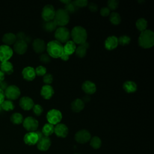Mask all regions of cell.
<instances>
[{
    "instance_id": "14",
    "label": "cell",
    "mask_w": 154,
    "mask_h": 154,
    "mask_svg": "<svg viewBox=\"0 0 154 154\" xmlns=\"http://www.w3.org/2000/svg\"><path fill=\"white\" fill-rule=\"evenodd\" d=\"M32 48L37 54L43 53L46 50V45L43 40L37 38H35L32 42Z\"/></svg>"
},
{
    "instance_id": "17",
    "label": "cell",
    "mask_w": 154,
    "mask_h": 154,
    "mask_svg": "<svg viewBox=\"0 0 154 154\" xmlns=\"http://www.w3.org/2000/svg\"><path fill=\"white\" fill-rule=\"evenodd\" d=\"M119 45L118 38L114 35L108 37L105 41L104 46L106 49L111 51L117 47Z\"/></svg>"
},
{
    "instance_id": "44",
    "label": "cell",
    "mask_w": 154,
    "mask_h": 154,
    "mask_svg": "<svg viewBox=\"0 0 154 154\" xmlns=\"http://www.w3.org/2000/svg\"><path fill=\"white\" fill-rule=\"evenodd\" d=\"M100 13L101 16L103 17H106L110 14V10L108 7H103L100 9Z\"/></svg>"
},
{
    "instance_id": "36",
    "label": "cell",
    "mask_w": 154,
    "mask_h": 154,
    "mask_svg": "<svg viewBox=\"0 0 154 154\" xmlns=\"http://www.w3.org/2000/svg\"><path fill=\"white\" fill-rule=\"evenodd\" d=\"M131 42V38L128 36V35H122L120 36L119 38H118V43L119 44L122 45V46H125V45H128Z\"/></svg>"
},
{
    "instance_id": "1",
    "label": "cell",
    "mask_w": 154,
    "mask_h": 154,
    "mask_svg": "<svg viewBox=\"0 0 154 154\" xmlns=\"http://www.w3.org/2000/svg\"><path fill=\"white\" fill-rule=\"evenodd\" d=\"M140 46L144 49L152 48L154 45V33L150 29H146L141 32L138 39Z\"/></svg>"
},
{
    "instance_id": "49",
    "label": "cell",
    "mask_w": 154,
    "mask_h": 154,
    "mask_svg": "<svg viewBox=\"0 0 154 154\" xmlns=\"http://www.w3.org/2000/svg\"><path fill=\"white\" fill-rule=\"evenodd\" d=\"M4 77H5V74L0 70V82L4 81Z\"/></svg>"
},
{
    "instance_id": "4",
    "label": "cell",
    "mask_w": 154,
    "mask_h": 154,
    "mask_svg": "<svg viewBox=\"0 0 154 154\" xmlns=\"http://www.w3.org/2000/svg\"><path fill=\"white\" fill-rule=\"evenodd\" d=\"M69 14L64 9L60 8L55 11L54 21L57 26H60V27L64 26L69 23Z\"/></svg>"
},
{
    "instance_id": "40",
    "label": "cell",
    "mask_w": 154,
    "mask_h": 154,
    "mask_svg": "<svg viewBox=\"0 0 154 154\" xmlns=\"http://www.w3.org/2000/svg\"><path fill=\"white\" fill-rule=\"evenodd\" d=\"M77 9V8L75 6V5L73 4L72 1L68 4H66L65 5V8L64 10L68 13H74L76 10Z\"/></svg>"
},
{
    "instance_id": "10",
    "label": "cell",
    "mask_w": 154,
    "mask_h": 154,
    "mask_svg": "<svg viewBox=\"0 0 154 154\" xmlns=\"http://www.w3.org/2000/svg\"><path fill=\"white\" fill-rule=\"evenodd\" d=\"M13 54V49L8 45H0V62L8 61Z\"/></svg>"
},
{
    "instance_id": "23",
    "label": "cell",
    "mask_w": 154,
    "mask_h": 154,
    "mask_svg": "<svg viewBox=\"0 0 154 154\" xmlns=\"http://www.w3.org/2000/svg\"><path fill=\"white\" fill-rule=\"evenodd\" d=\"M84 102L82 99H76L74 100L70 105L72 110L75 112H79L81 111L84 108Z\"/></svg>"
},
{
    "instance_id": "28",
    "label": "cell",
    "mask_w": 154,
    "mask_h": 154,
    "mask_svg": "<svg viewBox=\"0 0 154 154\" xmlns=\"http://www.w3.org/2000/svg\"><path fill=\"white\" fill-rule=\"evenodd\" d=\"M42 132L43 133L44 136L49 137V136H50L54 132V126L49 123H46L42 128Z\"/></svg>"
},
{
    "instance_id": "13",
    "label": "cell",
    "mask_w": 154,
    "mask_h": 154,
    "mask_svg": "<svg viewBox=\"0 0 154 154\" xmlns=\"http://www.w3.org/2000/svg\"><path fill=\"white\" fill-rule=\"evenodd\" d=\"M51 145V141L48 137L43 136L37 143V147L41 151H46Z\"/></svg>"
},
{
    "instance_id": "11",
    "label": "cell",
    "mask_w": 154,
    "mask_h": 154,
    "mask_svg": "<svg viewBox=\"0 0 154 154\" xmlns=\"http://www.w3.org/2000/svg\"><path fill=\"white\" fill-rule=\"evenodd\" d=\"M91 139V134L87 130L81 129L78 131L75 135V140L80 144L87 143Z\"/></svg>"
},
{
    "instance_id": "15",
    "label": "cell",
    "mask_w": 154,
    "mask_h": 154,
    "mask_svg": "<svg viewBox=\"0 0 154 154\" xmlns=\"http://www.w3.org/2000/svg\"><path fill=\"white\" fill-rule=\"evenodd\" d=\"M23 141L26 144L32 146L37 144V141H38V137L35 131L29 132L25 135L23 137Z\"/></svg>"
},
{
    "instance_id": "20",
    "label": "cell",
    "mask_w": 154,
    "mask_h": 154,
    "mask_svg": "<svg viewBox=\"0 0 154 154\" xmlns=\"http://www.w3.org/2000/svg\"><path fill=\"white\" fill-rule=\"evenodd\" d=\"M82 90L87 94H92L96 91V86L94 83L90 81L84 82L82 85Z\"/></svg>"
},
{
    "instance_id": "29",
    "label": "cell",
    "mask_w": 154,
    "mask_h": 154,
    "mask_svg": "<svg viewBox=\"0 0 154 154\" xmlns=\"http://www.w3.org/2000/svg\"><path fill=\"white\" fill-rule=\"evenodd\" d=\"M136 27L138 30L140 31L141 32L144 31V30L147 29V22L144 18H140L136 22Z\"/></svg>"
},
{
    "instance_id": "43",
    "label": "cell",
    "mask_w": 154,
    "mask_h": 154,
    "mask_svg": "<svg viewBox=\"0 0 154 154\" xmlns=\"http://www.w3.org/2000/svg\"><path fill=\"white\" fill-rule=\"evenodd\" d=\"M40 60L45 64H48L51 61V57L47 54H42L40 57Z\"/></svg>"
},
{
    "instance_id": "37",
    "label": "cell",
    "mask_w": 154,
    "mask_h": 154,
    "mask_svg": "<svg viewBox=\"0 0 154 154\" xmlns=\"http://www.w3.org/2000/svg\"><path fill=\"white\" fill-rule=\"evenodd\" d=\"M32 109L34 114L37 116H40L43 111V109L42 106L39 104L34 105Z\"/></svg>"
},
{
    "instance_id": "38",
    "label": "cell",
    "mask_w": 154,
    "mask_h": 154,
    "mask_svg": "<svg viewBox=\"0 0 154 154\" xmlns=\"http://www.w3.org/2000/svg\"><path fill=\"white\" fill-rule=\"evenodd\" d=\"M72 2L77 8L84 7L88 5V1L87 0H76L72 1Z\"/></svg>"
},
{
    "instance_id": "9",
    "label": "cell",
    "mask_w": 154,
    "mask_h": 154,
    "mask_svg": "<svg viewBox=\"0 0 154 154\" xmlns=\"http://www.w3.org/2000/svg\"><path fill=\"white\" fill-rule=\"evenodd\" d=\"M24 128L29 132H34L38 126V122L32 117H27L23 121Z\"/></svg>"
},
{
    "instance_id": "54",
    "label": "cell",
    "mask_w": 154,
    "mask_h": 154,
    "mask_svg": "<svg viewBox=\"0 0 154 154\" xmlns=\"http://www.w3.org/2000/svg\"><path fill=\"white\" fill-rule=\"evenodd\" d=\"M0 63H1V62H0ZM0 64H1V63H0Z\"/></svg>"
},
{
    "instance_id": "25",
    "label": "cell",
    "mask_w": 154,
    "mask_h": 154,
    "mask_svg": "<svg viewBox=\"0 0 154 154\" xmlns=\"http://www.w3.org/2000/svg\"><path fill=\"white\" fill-rule=\"evenodd\" d=\"M76 48V44L72 40H69L63 46V52L70 56L75 52Z\"/></svg>"
},
{
    "instance_id": "22",
    "label": "cell",
    "mask_w": 154,
    "mask_h": 154,
    "mask_svg": "<svg viewBox=\"0 0 154 154\" xmlns=\"http://www.w3.org/2000/svg\"><path fill=\"white\" fill-rule=\"evenodd\" d=\"M89 47V44L87 42L84 43L79 45L75 49V54L79 58H83L87 54V49Z\"/></svg>"
},
{
    "instance_id": "26",
    "label": "cell",
    "mask_w": 154,
    "mask_h": 154,
    "mask_svg": "<svg viewBox=\"0 0 154 154\" xmlns=\"http://www.w3.org/2000/svg\"><path fill=\"white\" fill-rule=\"evenodd\" d=\"M123 88L124 90L128 93H134L137 91V85L136 83L132 81H127L123 83Z\"/></svg>"
},
{
    "instance_id": "16",
    "label": "cell",
    "mask_w": 154,
    "mask_h": 154,
    "mask_svg": "<svg viewBox=\"0 0 154 154\" xmlns=\"http://www.w3.org/2000/svg\"><path fill=\"white\" fill-rule=\"evenodd\" d=\"M19 105L23 109L28 111L32 108L34 103L31 98L28 96H23L19 100Z\"/></svg>"
},
{
    "instance_id": "33",
    "label": "cell",
    "mask_w": 154,
    "mask_h": 154,
    "mask_svg": "<svg viewBox=\"0 0 154 154\" xmlns=\"http://www.w3.org/2000/svg\"><path fill=\"white\" fill-rule=\"evenodd\" d=\"M109 21L113 25H119L121 22V17L118 13L112 12L109 15Z\"/></svg>"
},
{
    "instance_id": "30",
    "label": "cell",
    "mask_w": 154,
    "mask_h": 154,
    "mask_svg": "<svg viewBox=\"0 0 154 154\" xmlns=\"http://www.w3.org/2000/svg\"><path fill=\"white\" fill-rule=\"evenodd\" d=\"M57 26V25L54 21V20L48 22H45L43 24V29L47 32H52L56 30Z\"/></svg>"
},
{
    "instance_id": "50",
    "label": "cell",
    "mask_w": 154,
    "mask_h": 154,
    "mask_svg": "<svg viewBox=\"0 0 154 154\" xmlns=\"http://www.w3.org/2000/svg\"><path fill=\"white\" fill-rule=\"evenodd\" d=\"M62 3H63V4H64L65 5H66V4H69V3H70L71 2H72V1H70V0H65V1H60Z\"/></svg>"
},
{
    "instance_id": "6",
    "label": "cell",
    "mask_w": 154,
    "mask_h": 154,
    "mask_svg": "<svg viewBox=\"0 0 154 154\" xmlns=\"http://www.w3.org/2000/svg\"><path fill=\"white\" fill-rule=\"evenodd\" d=\"M46 119L49 123L56 125L61 122L62 119V114L58 109H51L46 114Z\"/></svg>"
},
{
    "instance_id": "31",
    "label": "cell",
    "mask_w": 154,
    "mask_h": 154,
    "mask_svg": "<svg viewBox=\"0 0 154 154\" xmlns=\"http://www.w3.org/2000/svg\"><path fill=\"white\" fill-rule=\"evenodd\" d=\"M10 120L14 124L19 125L23 122V118L20 113L14 112L11 116Z\"/></svg>"
},
{
    "instance_id": "34",
    "label": "cell",
    "mask_w": 154,
    "mask_h": 154,
    "mask_svg": "<svg viewBox=\"0 0 154 154\" xmlns=\"http://www.w3.org/2000/svg\"><path fill=\"white\" fill-rule=\"evenodd\" d=\"M2 109L6 111H11L14 108V105L13 102L10 100H4L1 104Z\"/></svg>"
},
{
    "instance_id": "24",
    "label": "cell",
    "mask_w": 154,
    "mask_h": 154,
    "mask_svg": "<svg viewBox=\"0 0 154 154\" xmlns=\"http://www.w3.org/2000/svg\"><path fill=\"white\" fill-rule=\"evenodd\" d=\"M2 40L5 43L4 45L9 46L14 44L17 40V38L14 34L12 32H7L4 34L2 38Z\"/></svg>"
},
{
    "instance_id": "47",
    "label": "cell",
    "mask_w": 154,
    "mask_h": 154,
    "mask_svg": "<svg viewBox=\"0 0 154 154\" xmlns=\"http://www.w3.org/2000/svg\"><path fill=\"white\" fill-rule=\"evenodd\" d=\"M7 87H8L7 84L4 81H3L2 82H0V88L1 90H2L3 91H4Z\"/></svg>"
},
{
    "instance_id": "3",
    "label": "cell",
    "mask_w": 154,
    "mask_h": 154,
    "mask_svg": "<svg viewBox=\"0 0 154 154\" xmlns=\"http://www.w3.org/2000/svg\"><path fill=\"white\" fill-rule=\"evenodd\" d=\"M50 57L54 58H60L63 54V46L59 42L55 40L50 41L46 45V48Z\"/></svg>"
},
{
    "instance_id": "42",
    "label": "cell",
    "mask_w": 154,
    "mask_h": 154,
    "mask_svg": "<svg viewBox=\"0 0 154 154\" xmlns=\"http://www.w3.org/2000/svg\"><path fill=\"white\" fill-rule=\"evenodd\" d=\"M43 82L46 85H49L51 84L53 81V76L50 73H46L43 76Z\"/></svg>"
},
{
    "instance_id": "52",
    "label": "cell",
    "mask_w": 154,
    "mask_h": 154,
    "mask_svg": "<svg viewBox=\"0 0 154 154\" xmlns=\"http://www.w3.org/2000/svg\"><path fill=\"white\" fill-rule=\"evenodd\" d=\"M2 107H1V104H0V112L2 111Z\"/></svg>"
},
{
    "instance_id": "45",
    "label": "cell",
    "mask_w": 154,
    "mask_h": 154,
    "mask_svg": "<svg viewBox=\"0 0 154 154\" xmlns=\"http://www.w3.org/2000/svg\"><path fill=\"white\" fill-rule=\"evenodd\" d=\"M88 8H89L90 11H91L92 12H95L97 10L98 7H97V4H96L94 3H90L88 5Z\"/></svg>"
},
{
    "instance_id": "19",
    "label": "cell",
    "mask_w": 154,
    "mask_h": 154,
    "mask_svg": "<svg viewBox=\"0 0 154 154\" xmlns=\"http://www.w3.org/2000/svg\"><path fill=\"white\" fill-rule=\"evenodd\" d=\"M23 78L26 81H32L36 76L35 69L31 66H28L25 67L22 72Z\"/></svg>"
},
{
    "instance_id": "8",
    "label": "cell",
    "mask_w": 154,
    "mask_h": 154,
    "mask_svg": "<svg viewBox=\"0 0 154 154\" xmlns=\"http://www.w3.org/2000/svg\"><path fill=\"white\" fill-rule=\"evenodd\" d=\"M55 14V10L54 7L51 5H46L42 11V17L45 22H48L54 20Z\"/></svg>"
},
{
    "instance_id": "18",
    "label": "cell",
    "mask_w": 154,
    "mask_h": 154,
    "mask_svg": "<svg viewBox=\"0 0 154 154\" xmlns=\"http://www.w3.org/2000/svg\"><path fill=\"white\" fill-rule=\"evenodd\" d=\"M28 45L27 43L23 40H17L14 43L13 46V49L14 51L19 55H22L25 54L27 50Z\"/></svg>"
},
{
    "instance_id": "12",
    "label": "cell",
    "mask_w": 154,
    "mask_h": 154,
    "mask_svg": "<svg viewBox=\"0 0 154 154\" xmlns=\"http://www.w3.org/2000/svg\"><path fill=\"white\" fill-rule=\"evenodd\" d=\"M54 133L58 137L65 138L68 135L69 129L66 125L58 123L54 127Z\"/></svg>"
},
{
    "instance_id": "48",
    "label": "cell",
    "mask_w": 154,
    "mask_h": 154,
    "mask_svg": "<svg viewBox=\"0 0 154 154\" xmlns=\"http://www.w3.org/2000/svg\"><path fill=\"white\" fill-rule=\"evenodd\" d=\"M60 58H61V60H63V61H67V60H68L69 58V55H68L67 54H65V53L63 52V54L61 55V56L60 57Z\"/></svg>"
},
{
    "instance_id": "46",
    "label": "cell",
    "mask_w": 154,
    "mask_h": 154,
    "mask_svg": "<svg viewBox=\"0 0 154 154\" xmlns=\"http://www.w3.org/2000/svg\"><path fill=\"white\" fill-rule=\"evenodd\" d=\"M5 94H4V91L1 90L0 88V104H1L5 99Z\"/></svg>"
},
{
    "instance_id": "51",
    "label": "cell",
    "mask_w": 154,
    "mask_h": 154,
    "mask_svg": "<svg viewBox=\"0 0 154 154\" xmlns=\"http://www.w3.org/2000/svg\"><path fill=\"white\" fill-rule=\"evenodd\" d=\"M90 97H89V96H85L84 97V100H82L84 102H88L89 100H90Z\"/></svg>"
},
{
    "instance_id": "7",
    "label": "cell",
    "mask_w": 154,
    "mask_h": 154,
    "mask_svg": "<svg viewBox=\"0 0 154 154\" xmlns=\"http://www.w3.org/2000/svg\"><path fill=\"white\" fill-rule=\"evenodd\" d=\"M5 97L8 100L17 99L20 95V89L14 85H11L8 86L4 90Z\"/></svg>"
},
{
    "instance_id": "32",
    "label": "cell",
    "mask_w": 154,
    "mask_h": 154,
    "mask_svg": "<svg viewBox=\"0 0 154 154\" xmlns=\"http://www.w3.org/2000/svg\"><path fill=\"white\" fill-rule=\"evenodd\" d=\"M90 146L94 149H97L100 147L102 144V141L100 138L97 136H94L90 140Z\"/></svg>"
},
{
    "instance_id": "35",
    "label": "cell",
    "mask_w": 154,
    "mask_h": 154,
    "mask_svg": "<svg viewBox=\"0 0 154 154\" xmlns=\"http://www.w3.org/2000/svg\"><path fill=\"white\" fill-rule=\"evenodd\" d=\"M16 38L17 40H23L24 42H25L26 43H28V42H29L31 41V38L26 35L23 32H18L16 35Z\"/></svg>"
},
{
    "instance_id": "53",
    "label": "cell",
    "mask_w": 154,
    "mask_h": 154,
    "mask_svg": "<svg viewBox=\"0 0 154 154\" xmlns=\"http://www.w3.org/2000/svg\"><path fill=\"white\" fill-rule=\"evenodd\" d=\"M75 154H79V153H75Z\"/></svg>"
},
{
    "instance_id": "5",
    "label": "cell",
    "mask_w": 154,
    "mask_h": 154,
    "mask_svg": "<svg viewBox=\"0 0 154 154\" xmlns=\"http://www.w3.org/2000/svg\"><path fill=\"white\" fill-rule=\"evenodd\" d=\"M70 37V33L69 29L64 27L61 26L56 29L55 32V38L56 40L60 43H64L69 41Z\"/></svg>"
},
{
    "instance_id": "27",
    "label": "cell",
    "mask_w": 154,
    "mask_h": 154,
    "mask_svg": "<svg viewBox=\"0 0 154 154\" xmlns=\"http://www.w3.org/2000/svg\"><path fill=\"white\" fill-rule=\"evenodd\" d=\"M0 69L4 74L10 75L13 72V66L10 61H5L1 63Z\"/></svg>"
},
{
    "instance_id": "41",
    "label": "cell",
    "mask_w": 154,
    "mask_h": 154,
    "mask_svg": "<svg viewBox=\"0 0 154 154\" xmlns=\"http://www.w3.org/2000/svg\"><path fill=\"white\" fill-rule=\"evenodd\" d=\"M35 74L38 76H44L46 73V69L43 66H39L35 69Z\"/></svg>"
},
{
    "instance_id": "2",
    "label": "cell",
    "mask_w": 154,
    "mask_h": 154,
    "mask_svg": "<svg viewBox=\"0 0 154 154\" xmlns=\"http://www.w3.org/2000/svg\"><path fill=\"white\" fill-rule=\"evenodd\" d=\"M72 41L76 45H82L86 42L87 38V32L83 27L81 26H75L70 33Z\"/></svg>"
},
{
    "instance_id": "39",
    "label": "cell",
    "mask_w": 154,
    "mask_h": 154,
    "mask_svg": "<svg viewBox=\"0 0 154 154\" xmlns=\"http://www.w3.org/2000/svg\"><path fill=\"white\" fill-rule=\"evenodd\" d=\"M119 6V2L116 0H109L108 1V8L109 10H115Z\"/></svg>"
},
{
    "instance_id": "21",
    "label": "cell",
    "mask_w": 154,
    "mask_h": 154,
    "mask_svg": "<svg viewBox=\"0 0 154 154\" xmlns=\"http://www.w3.org/2000/svg\"><path fill=\"white\" fill-rule=\"evenodd\" d=\"M54 93V90L50 85H43L40 90V94L45 99H50Z\"/></svg>"
}]
</instances>
